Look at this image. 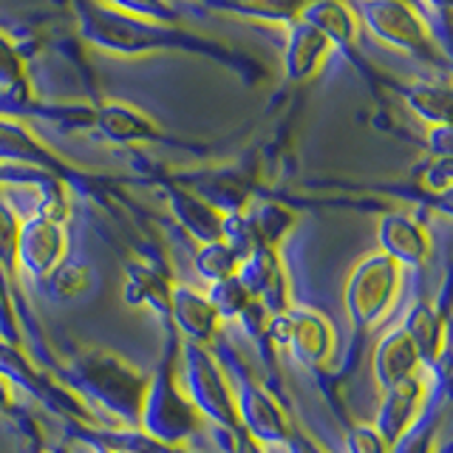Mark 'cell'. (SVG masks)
Returning <instances> with one entry per match:
<instances>
[{
  "instance_id": "cell-1",
  "label": "cell",
  "mask_w": 453,
  "mask_h": 453,
  "mask_svg": "<svg viewBox=\"0 0 453 453\" xmlns=\"http://www.w3.org/2000/svg\"><path fill=\"white\" fill-rule=\"evenodd\" d=\"M77 23L80 35L96 49H105L111 54L122 57H139L150 51L165 49H188V46H207L204 40H198L188 32H181L176 26L139 20L131 14H122L111 6L94 4V0H77Z\"/></svg>"
},
{
  "instance_id": "cell-2",
  "label": "cell",
  "mask_w": 453,
  "mask_h": 453,
  "mask_svg": "<svg viewBox=\"0 0 453 453\" xmlns=\"http://www.w3.org/2000/svg\"><path fill=\"white\" fill-rule=\"evenodd\" d=\"M354 14L382 46L419 60H436L434 32L405 0H354Z\"/></svg>"
},
{
  "instance_id": "cell-3",
  "label": "cell",
  "mask_w": 453,
  "mask_h": 453,
  "mask_svg": "<svg viewBox=\"0 0 453 453\" xmlns=\"http://www.w3.org/2000/svg\"><path fill=\"white\" fill-rule=\"evenodd\" d=\"M400 287V264L386 252L368 255L346 280V309L357 326H374L391 306Z\"/></svg>"
},
{
  "instance_id": "cell-4",
  "label": "cell",
  "mask_w": 453,
  "mask_h": 453,
  "mask_svg": "<svg viewBox=\"0 0 453 453\" xmlns=\"http://www.w3.org/2000/svg\"><path fill=\"white\" fill-rule=\"evenodd\" d=\"M65 238L60 230V221L32 216L20 224L18 235V258L35 278L51 275V269L63 258Z\"/></svg>"
},
{
  "instance_id": "cell-5",
  "label": "cell",
  "mask_w": 453,
  "mask_h": 453,
  "mask_svg": "<svg viewBox=\"0 0 453 453\" xmlns=\"http://www.w3.org/2000/svg\"><path fill=\"white\" fill-rule=\"evenodd\" d=\"M275 323H280V329L275 326V337L280 343H289L297 360H303L306 365H318L332 354V326L315 311H289L287 318H278Z\"/></svg>"
},
{
  "instance_id": "cell-6",
  "label": "cell",
  "mask_w": 453,
  "mask_h": 453,
  "mask_svg": "<svg viewBox=\"0 0 453 453\" xmlns=\"http://www.w3.org/2000/svg\"><path fill=\"white\" fill-rule=\"evenodd\" d=\"M332 51V42L318 28L303 20L287 26V46H283V71L289 82H306L320 71L326 57Z\"/></svg>"
},
{
  "instance_id": "cell-7",
  "label": "cell",
  "mask_w": 453,
  "mask_h": 453,
  "mask_svg": "<svg viewBox=\"0 0 453 453\" xmlns=\"http://www.w3.org/2000/svg\"><path fill=\"white\" fill-rule=\"evenodd\" d=\"M85 374L94 394L105 400L111 408L122 411V417H139V380L127 365H117V360H88Z\"/></svg>"
},
{
  "instance_id": "cell-8",
  "label": "cell",
  "mask_w": 453,
  "mask_h": 453,
  "mask_svg": "<svg viewBox=\"0 0 453 453\" xmlns=\"http://www.w3.org/2000/svg\"><path fill=\"white\" fill-rule=\"evenodd\" d=\"M188 380H190L193 396L202 403V408L212 419H219L224 425H235L233 403H230V394L224 391L219 365L196 346L188 349Z\"/></svg>"
},
{
  "instance_id": "cell-9",
  "label": "cell",
  "mask_w": 453,
  "mask_h": 453,
  "mask_svg": "<svg viewBox=\"0 0 453 453\" xmlns=\"http://www.w3.org/2000/svg\"><path fill=\"white\" fill-rule=\"evenodd\" d=\"M419 403H422V382L417 377H408L386 388V400H382L377 417V434L382 436V442H396L414 425Z\"/></svg>"
},
{
  "instance_id": "cell-10",
  "label": "cell",
  "mask_w": 453,
  "mask_h": 453,
  "mask_svg": "<svg viewBox=\"0 0 453 453\" xmlns=\"http://www.w3.org/2000/svg\"><path fill=\"white\" fill-rule=\"evenodd\" d=\"M297 20L318 28L332 46H354L357 28H360L357 14H354V9L346 6L343 0H309Z\"/></svg>"
},
{
  "instance_id": "cell-11",
  "label": "cell",
  "mask_w": 453,
  "mask_h": 453,
  "mask_svg": "<svg viewBox=\"0 0 453 453\" xmlns=\"http://www.w3.org/2000/svg\"><path fill=\"white\" fill-rule=\"evenodd\" d=\"M94 122L105 139L119 142V145L159 139V127H156L142 111L125 105V103H105L94 113Z\"/></svg>"
},
{
  "instance_id": "cell-12",
  "label": "cell",
  "mask_w": 453,
  "mask_h": 453,
  "mask_svg": "<svg viewBox=\"0 0 453 453\" xmlns=\"http://www.w3.org/2000/svg\"><path fill=\"white\" fill-rule=\"evenodd\" d=\"M380 244H382V252L396 264L417 266L425 261V255H428V238H425V233L414 221L400 216V212H391V216L382 219Z\"/></svg>"
},
{
  "instance_id": "cell-13",
  "label": "cell",
  "mask_w": 453,
  "mask_h": 453,
  "mask_svg": "<svg viewBox=\"0 0 453 453\" xmlns=\"http://www.w3.org/2000/svg\"><path fill=\"white\" fill-rule=\"evenodd\" d=\"M417 363H419V354L414 343H411L403 329H396L382 337V343L374 351V377L382 388H391L396 382L414 377Z\"/></svg>"
},
{
  "instance_id": "cell-14",
  "label": "cell",
  "mask_w": 453,
  "mask_h": 453,
  "mask_svg": "<svg viewBox=\"0 0 453 453\" xmlns=\"http://www.w3.org/2000/svg\"><path fill=\"white\" fill-rule=\"evenodd\" d=\"M170 306H173V311H176L179 329L184 334H190L196 343L210 340V334L216 332L219 311L212 309L210 297L198 295L193 289H176L173 295H170Z\"/></svg>"
},
{
  "instance_id": "cell-15",
  "label": "cell",
  "mask_w": 453,
  "mask_h": 453,
  "mask_svg": "<svg viewBox=\"0 0 453 453\" xmlns=\"http://www.w3.org/2000/svg\"><path fill=\"white\" fill-rule=\"evenodd\" d=\"M207 4L219 12L238 14V18L289 26L301 18L309 0H207Z\"/></svg>"
},
{
  "instance_id": "cell-16",
  "label": "cell",
  "mask_w": 453,
  "mask_h": 453,
  "mask_svg": "<svg viewBox=\"0 0 453 453\" xmlns=\"http://www.w3.org/2000/svg\"><path fill=\"white\" fill-rule=\"evenodd\" d=\"M0 159L37 165V167H54L51 153L42 148L23 125L9 122V119H0Z\"/></svg>"
},
{
  "instance_id": "cell-17",
  "label": "cell",
  "mask_w": 453,
  "mask_h": 453,
  "mask_svg": "<svg viewBox=\"0 0 453 453\" xmlns=\"http://www.w3.org/2000/svg\"><path fill=\"white\" fill-rule=\"evenodd\" d=\"M241 411H244V422H247V431L258 439H287L289 428L283 417L278 414L275 403L264 396L261 391L247 388L244 391V400H241Z\"/></svg>"
},
{
  "instance_id": "cell-18",
  "label": "cell",
  "mask_w": 453,
  "mask_h": 453,
  "mask_svg": "<svg viewBox=\"0 0 453 453\" xmlns=\"http://www.w3.org/2000/svg\"><path fill=\"white\" fill-rule=\"evenodd\" d=\"M405 94L408 108L417 113L419 119H425L431 127L434 125H448L450 113V91L448 85L439 82H411Z\"/></svg>"
},
{
  "instance_id": "cell-19",
  "label": "cell",
  "mask_w": 453,
  "mask_h": 453,
  "mask_svg": "<svg viewBox=\"0 0 453 453\" xmlns=\"http://www.w3.org/2000/svg\"><path fill=\"white\" fill-rule=\"evenodd\" d=\"M403 332L408 334V340L414 343L419 360L434 363L439 349H442V320L434 315V309L428 306H417L411 311V318L405 320Z\"/></svg>"
},
{
  "instance_id": "cell-20",
  "label": "cell",
  "mask_w": 453,
  "mask_h": 453,
  "mask_svg": "<svg viewBox=\"0 0 453 453\" xmlns=\"http://www.w3.org/2000/svg\"><path fill=\"white\" fill-rule=\"evenodd\" d=\"M173 204L179 210V219L184 221L188 230H193V235H198L202 241H219L221 238V219L212 212L202 198H193L188 193H176L173 196Z\"/></svg>"
},
{
  "instance_id": "cell-21",
  "label": "cell",
  "mask_w": 453,
  "mask_h": 453,
  "mask_svg": "<svg viewBox=\"0 0 453 453\" xmlns=\"http://www.w3.org/2000/svg\"><path fill=\"white\" fill-rule=\"evenodd\" d=\"M250 219V226H252V233H255V238L261 241V247H273L275 241L289 230L292 226V212H287L283 207H278V204H264V207H258L252 212V216H247Z\"/></svg>"
},
{
  "instance_id": "cell-22",
  "label": "cell",
  "mask_w": 453,
  "mask_h": 453,
  "mask_svg": "<svg viewBox=\"0 0 453 453\" xmlns=\"http://www.w3.org/2000/svg\"><path fill=\"white\" fill-rule=\"evenodd\" d=\"M238 255L224 244V241H210V244L198 252V273H202L207 280H224L235 273Z\"/></svg>"
},
{
  "instance_id": "cell-23",
  "label": "cell",
  "mask_w": 453,
  "mask_h": 453,
  "mask_svg": "<svg viewBox=\"0 0 453 453\" xmlns=\"http://www.w3.org/2000/svg\"><path fill=\"white\" fill-rule=\"evenodd\" d=\"M105 4L122 14H131V18L150 20V23L173 26L179 20V12L167 0H105Z\"/></svg>"
},
{
  "instance_id": "cell-24",
  "label": "cell",
  "mask_w": 453,
  "mask_h": 453,
  "mask_svg": "<svg viewBox=\"0 0 453 453\" xmlns=\"http://www.w3.org/2000/svg\"><path fill=\"white\" fill-rule=\"evenodd\" d=\"M18 235H20V221L12 212V207L0 198V264L14 266L18 258Z\"/></svg>"
},
{
  "instance_id": "cell-25",
  "label": "cell",
  "mask_w": 453,
  "mask_h": 453,
  "mask_svg": "<svg viewBox=\"0 0 453 453\" xmlns=\"http://www.w3.org/2000/svg\"><path fill=\"white\" fill-rule=\"evenodd\" d=\"M26 82V71H23V57L14 49V42L9 37L0 35V85L4 88H14V85Z\"/></svg>"
},
{
  "instance_id": "cell-26",
  "label": "cell",
  "mask_w": 453,
  "mask_h": 453,
  "mask_svg": "<svg viewBox=\"0 0 453 453\" xmlns=\"http://www.w3.org/2000/svg\"><path fill=\"white\" fill-rule=\"evenodd\" d=\"M431 445V428L425 422L411 425V428L396 439V453H428Z\"/></svg>"
},
{
  "instance_id": "cell-27",
  "label": "cell",
  "mask_w": 453,
  "mask_h": 453,
  "mask_svg": "<svg viewBox=\"0 0 453 453\" xmlns=\"http://www.w3.org/2000/svg\"><path fill=\"white\" fill-rule=\"evenodd\" d=\"M351 453H386V442L377 434V428H354L349 436Z\"/></svg>"
},
{
  "instance_id": "cell-28",
  "label": "cell",
  "mask_w": 453,
  "mask_h": 453,
  "mask_svg": "<svg viewBox=\"0 0 453 453\" xmlns=\"http://www.w3.org/2000/svg\"><path fill=\"white\" fill-rule=\"evenodd\" d=\"M425 184H428L431 190H448V184H450V159L431 162L428 173H425Z\"/></svg>"
},
{
  "instance_id": "cell-29",
  "label": "cell",
  "mask_w": 453,
  "mask_h": 453,
  "mask_svg": "<svg viewBox=\"0 0 453 453\" xmlns=\"http://www.w3.org/2000/svg\"><path fill=\"white\" fill-rule=\"evenodd\" d=\"M292 453H320V450H318L315 445H311L309 439H303V436H297V439H295V436H292Z\"/></svg>"
},
{
  "instance_id": "cell-30",
  "label": "cell",
  "mask_w": 453,
  "mask_h": 453,
  "mask_svg": "<svg viewBox=\"0 0 453 453\" xmlns=\"http://www.w3.org/2000/svg\"><path fill=\"white\" fill-rule=\"evenodd\" d=\"M6 405H9V388H6L4 377H0V411H4Z\"/></svg>"
}]
</instances>
